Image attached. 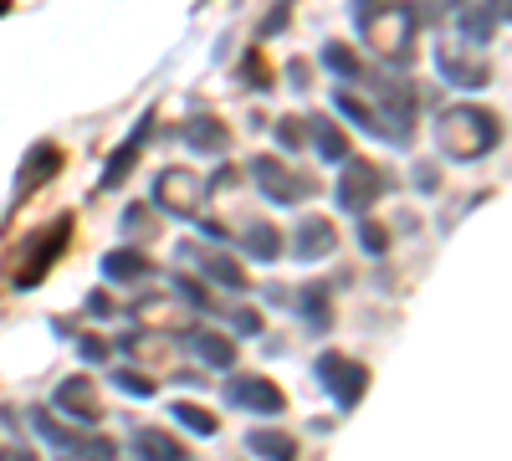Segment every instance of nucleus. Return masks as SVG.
Listing matches in <instances>:
<instances>
[{
    "label": "nucleus",
    "instance_id": "1",
    "mask_svg": "<svg viewBox=\"0 0 512 461\" xmlns=\"http://www.w3.org/2000/svg\"><path fill=\"white\" fill-rule=\"evenodd\" d=\"M354 31L369 41V52L384 62H410L415 57V36H420V11L410 0H349Z\"/></svg>",
    "mask_w": 512,
    "mask_h": 461
},
{
    "label": "nucleus",
    "instance_id": "2",
    "mask_svg": "<svg viewBox=\"0 0 512 461\" xmlns=\"http://www.w3.org/2000/svg\"><path fill=\"white\" fill-rule=\"evenodd\" d=\"M502 144V118L477 103H456L436 118V149L451 164H477Z\"/></svg>",
    "mask_w": 512,
    "mask_h": 461
},
{
    "label": "nucleus",
    "instance_id": "3",
    "mask_svg": "<svg viewBox=\"0 0 512 461\" xmlns=\"http://www.w3.org/2000/svg\"><path fill=\"white\" fill-rule=\"evenodd\" d=\"M67 236H72V216H57V221L41 226V231L26 241V251H21V267H16V282H11V287L31 292V287L47 282V272L62 262V251H67Z\"/></svg>",
    "mask_w": 512,
    "mask_h": 461
},
{
    "label": "nucleus",
    "instance_id": "4",
    "mask_svg": "<svg viewBox=\"0 0 512 461\" xmlns=\"http://www.w3.org/2000/svg\"><path fill=\"white\" fill-rule=\"evenodd\" d=\"M384 190H390V175L379 170L374 159H359V154H349L344 159V175H338V205H344L349 216H369L374 205L384 200Z\"/></svg>",
    "mask_w": 512,
    "mask_h": 461
},
{
    "label": "nucleus",
    "instance_id": "5",
    "mask_svg": "<svg viewBox=\"0 0 512 461\" xmlns=\"http://www.w3.org/2000/svg\"><path fill=\"white\" fill-rule=\"evenodd\" d=\"M313 374H318V385L333 395L338 410H354L364 400V390H369V369L359 359H349V354H333V349L313 359Z\"/></svg>",
    "mask_w": 512,
    "mask_h": 461
},
{
    "label": "nucleus",
    "instance_id": "6",
    "mask_svg": "<svg viewBox=\"0 0 512 461\" xmlns=\"http://www.w3.org/2000/svg\"><path fill=\"white\" fill-rule=\"evenodd\" d=\"M205 195H210V185L195 175V170H185V164H175V170H159L154 175V205L164 216H200V205H205Z\"/></svg>",
    "mask_w": 512,
    "mask_h": 461
},
{
    "label": "nucleus",
    "instance_id": "7",
    "mask_svg": "<svg viewBox=\"0 0 512 461\" xmlns=\"http://www.w3.org/2000/svg\"><path fill=\"white\" fill-rule=\"evenodd\" d=\"M31 426H36L41 441H52L62 456H77V461H113V441H98V436H82V431H72V426H57L47 410H36Z\"/></svg>",
    "mask_w": 512,
    "mask_h": 461
},
{
    "label": "nucleus",
    "instance_id": "8",
    "mask_svg": "<svg viewBox=\"0 0 512 461\" xmlns=\"http://www.w3.org/2000/svg\"><path fill=\"white\" fill-rule=\"evenodd\" d=\"M226 405H236L246 415H282L287 395H282V385L267 380V374H236V380H226Z\"/></svg>",
    "mask_w": 512,
    "mask_h": 461
},
{
    "label": "nucleus",
    "instance_id": "9",
    "mask_svg": "<svg viewBox=\"0 0 512 461\" xmlns=\"http://www.w3.org/2000/svg\"><path fill=\"white\" fill-rule=\"evenodd\" d=\"M251 180L267 190V200H277V205H297V200H313V180H303V175H292L282 159H251Z\"/></svg>",
    "mask_w": 512,
    "mask_h": 461
},
{
    "label": "nucleus",
    "instance_id": "10",
    "mask_svg": "<svg viewBox=\"0 0 512 461\" xmlns=\"http://www.w3.org/2000/svg\"><path fill=\"white\" fill-rule=\"evenodd\" d=\"M52 405L77 426H98L103 421V400H98V385L88 380V374H67V380L57 385V395H52Z\"/></svg>",
    "mask_w": 512,
    "mask_h": 461
},
{
    "label": "nucleus",
    "instance_id": "11",
    "mask_svg": "<svg viewBox=\"0 0 512 461\" xmlns=\"http://www.w3.org/2000/svg\"><path fill=\"white\" fill-rule=\"evenodd\" d=\"M149 134H154V113H144V118L134 123V129H128V139L113 149V159L103 164V190H118L128 175H134V164H139V154H144Z\"/></svg>",
    "mask_w": 512,
    "mask_h": 461
},
{
    "label": "nucleus",
    "instance_id": "12",
    "mask_svg": "<svg viewBox=\"0 0 512 461\" xmlns=\"http://www.w3.org/2000/svg\"><path fill=\"white\" fill-rule=\"evenodd\" d=\"M338 251V226L328 216H303L292 231V257L297 262H323Z\"/></svg>",
    "mask_w": 512,
    "mask_h": 461
},
{
    "label": "nucleus",
    "instance_id": "13",
    "mask_svg": "<svg viewBox=\"0 0 512 461\" xmlns=\"http://www.w3.org/2000/svg\"><path fill=\"white\" fill-rule=\"evenodd\" d=\"M180 262H195L210 282H221L226 292H246V287H251V282H246V272H241V262H231L226 251H210V246L185 241V246H180Z\"/></svg>",
    "mask_w": 512,
    "mask_h": 461
},
{
    "label": "nucleus",
    "instance_id": "14",
    "mask_svg": "<svg viewBox=\"0 0 512 461\" xmlns=\"http://www.w3.org/2000/svg\"><path fill=\"white\" fill-rule=\"evenodd\" d=\"M436 67H441L446 82H456V88H487V82H492V67L482 57H461L451 41H441V47H436Z\"/></svg>",
    "mask_w": 512,
    "mask_h": 461
},
{
    "label": "nucleus",
    "instance_id": "15",
    "mask_svg": "<svg viewBox=\"0 0 512 461\" xmlns=\"http://www.w3.org/2000/svg\"><path fill=\"white\" fill-rule=\"evenodd\" d=\"M62 149L57 144H36L31 154H26V164H21V175H16V195H31V190H41L57 170H62Z\"/></svg>",
    "mask_w": 512,
    "mask_h": 461
},
{
    "label": "nucleus",
    "instance_id": "16",
    "mask_svg": "<svg viewBox=\"0 0 512 461\" xmlns=\"http://www.w3.org/2000/svg\"><path fill=\"white\" fill-rule=\"evenodd\" d=\"M333 108L344 113V118L354 123V129H364V134H374V139H390V123H384V118H379V108H374V103H364L359 93L338 88V93H333Z\"/></svg>",
    "mask_w": 512,
    "mask_h": 461
},
{
    "label": "nucleus",
    "instance_id": "17",
    "mask_svg": "<svg viewBox=\"0 0 512 461\" xmlns=\"http://www.w3.org/2000/svg\"><path fill=\"white\" fill-rule=\"evenodd\" d=\"M134 456L139 461H190V451L169 431H159V426H139L134 431Z\"/></svg>",
    "mask_w": 512,
    "mask_h": 461
},
{
    "label": "nucleus",
    "instance_id": "18",
    "mask_svg": "<svg viewBox=\"0 0 512 461\" xmlns=\"http://www.w3.org/2000/svg\"><path fill=\"white\" fill-rule=\"evenodd\" d=\"M154 272V262L144 257L139 246H113L108 257H103V277L108 282H144Z\"/></svg>",
    "mask_w": 512,
    "mask_h": 461
},
{
    "label": "nucleus",
    "instance_id": "19",
    "mask_svg": "<svg viewBox=\"0 0 512 461\" xmlns=\"http://www.w3.org/2000/svg\"><path fill=\"white\" fill-rule=\"evenodd\" d=\"M185 144L195 154H221L226 149V118H210V113L185 118Z\"/></svg>",
    "mask_w": 512,
    "mask_h": 461
},
{
    "label": "nucleus",
    "instance_id": "20",
    "mask_svg": "<svg viewBox=\"0 0 512 461\" xmlns=\"http://www.w3.org/2000/svg\"><path fill=\"white\" fill-rule=\"evenodd\" d=\"M241 251H246V257H256V262H277L282 257V231L267 226V221H251L241 231Z\"/></svg>",
    "mask_w": 512,
    "mask_h": 461
},
{
    "label": "nucleus",
    "instance_id": "21",
    "mask_svg": "<svg viewBox=\"0 0 512 461\" xmlns=\"http://www.w3.org/2000/svg\"><path fill=\"white\" fill-rule=\"evenodd\" d=\"M190 349H195L205 364H216V369H231V364H236V344L226 339V333H216V328H195V333H190Z\"/></svg>",
    "mask_w": 512,
    "mask_h": 461
},
{
    "label": "nucleus",
    "instance_id": "22",
    "mask_svg": "<svg viewBox=\"0 0 512 461\" xmlns=\"http://www.w3.org/2000/svg\"><path fill=\"white\" fill-rule=\"evenodd\" d=\"M308 134H313L318 159H328V164H344V159H349V139H344V129H338L333 118H313Z\"/></svg>",
    "mask_w": 512,
    "mask_h": 461
},
{
    "label": "nucleus",
    "instance_id": "23",
    "mask_svg": "<svg viewBox=\"0 0 512 461\" xmlns=\"http://www.w3.org/2000/svg\"><path fill=\"white\" fill-rule=\"evenodd\" d=\"M297 308H303L308 328L313 333H328L333 328V298H328V282H308L303 298H297Z\"/></svg>",
    "mask_w": 512,
    "mask_h": 461
},
{
    "label": "nucleus",
    "instance_id": "24",
    "mask_svg": "<svg viewBox=\"0 0 512 461\" xmlns=\"http://www.w3.org/2000/svg\"><path fill=\"white\" fill-rule=\"evenodd\" d=\"M246 446L262 456V461H297V441L292 436H282V431H251L246 436Z\"/></svg>",
    "mask_w": 512,
    "mask_h": 461
},
{
    "label": "nucleus",
    "instance_id": "25",
    "mask_svg": "<svg viewBox=\"0 0 512 461\" xmlns=\"http://www.w3.org/2000/svg\"><path fill=\"white\" fill-rule=\"evenodd\" d=\"M456 26H461V41H466V47H482V41L492 36V26H497V21L487 16V6L477 0V6H461V21H456Z\"/></svg>",
    "mask_w": 512,
    "mask_h": 461
},
{
    "label": "nucleus",
    "instance_id": "26",
    "mask_svg": "<svg viewBox=\"0 0 512 461\" xmlns=\"http://www.w3.org/2000/svg\"><path fill=\"white\" fill-rule=\"evenodd\" d=\"M323 67H333L338 77H349V82H364L369 77L364 62H359V52H349L344 41H328V47H323Z\"/></svg>",
    "mask_w": 512,
    "mask_h": 461
},
{
    "label": "nucleus",
    "instance_id": "27",
    "mask_svg": "<svg viewBox=\"0 0 512 461\" xmlns=\"http://www.w3.org/2000/svg\"><path fill=\"white\" fill-rule=\"evenodd\" d=\"M175 421L185 426V431H195V436H216L221 431V421H216V415H210V410H200V405H175Z\"/></svg>",
    "mask_w": 512,
    "mask_h": 461
},
{
    "label": "nucleus",
    "instance_id": "28",
    "mask_svg": "<svg viewBox=\"0 0 512 461\" xmlns=\"http://www.w3.org/2000/svg\"><path fill=\"white\" fill-rule=\"evenodd\" d=\"M113 385H118L123 395H139V400L154 395V380H149V374H134V369H113Z\"/></svg>",
    "mask_w": 512,
    "mask_h": 461
},
{
    "label": "nucleus",
    "instance_id": "29",
    "mask_svg": "<svg viewBox=\"0 0 512 461\" xmlns=\"http://www.w3.org/2000/svg\"><path fill=\"white\" fill-rule=\"evenodd\" d=\"M175 298H180V303H190V308H200V313H210V292H205L195 277H185V272L175 277Z\"/></svg>",
    "mask_w": 512,
    "mask_h": 461
},
{
    "label": "nucleus",
    "instance_id": "30",
    "mask_svg": "<svg viewBox=\"0 0 512 461\" xmlns=\"http://www.w3.org/2000/svg\"><path fill=\"white\" fill-rule=\"evenodd\" d=\"M241 82H246V88H272V72L262 67V52H246L241 57Z\"/></svg>",
    "mask_w": 512,
    "mask_h": 461
},
{
    "label": "nucleus",
    "instance_id": "31",
    "mask_svg": "<svg viewBox=\"0 0 512 461\" xmlns=\"http://www.w3.org/2000/svg\"><path fill=\"white\" fill-rule=\"evenodd\" d=\"M359 246L369 251V257H384V251H390V231H384L379 221H364L359 226Z\"/></svg>",
    "mask_w": 512,
    "mask_h": 461
},
{
    "label": "nucleus",
    "instance_id": "32",
    "mask_svg": "<svg viewBox=\"0 0 512 461\" xmlns=\"http://www.w3.org/2000/svg\"><path fill=\"white\" fill-rule=\"evenodd\" d=\"M226 323L241 333V339H251V333H262V313H256V308H236Z\"/></svg>",
    "mask_w": 512,
    "mask_h": 461
},
{
    "label": "nucleus",
    "instance_id": "33",
    "mask_svg": "<svg viewBox=\"0 0 512 461\" xmlns=\"http://www.w3.org/2000/svg\"><path fill=\"white\" fill-rule=\"evenodd\" d=\"M277 144H282V149L303 144V118H282V123H277Z\"/></svg>",
    "mask_w": 512,
    "mask_h": 461
},
{
    "label": "nucleus",
    "instance_id": "34",
    "mask_svg": "<svg viewBox=\"0 0 512 461\" xmlns=\"http://www.w3.org/2000/svg\"><path fill=\"white\" fill-rule=\"evenodd\" d=\"M287 77H292V88H308V62L292 57V62H287Z\"/></svg>",
    "mask_w": 512,
    "mask_h": 461
},
{
    "label": "nucleus",
    "instance_id": "35",
    "mask_svg": "<svg viewBox=\"0 0 512 461\" xmlns=\"http://www.w3.org/2000/svg\"><path fill=\"white\" fill-rule=\"evenodd\" d=\"M492 21H512V0H482Z\"/></svg>",
    "mask_w": 512,
    "mask_h": 461
},
{
    "label": "nucleus",
    "instance_id": "36",
    "mask_svg": "<svg viewBox=\"0 0 512 461\" xmlns=\"http://www.w3.org/2000/svg\"><path fill=\"white\" fill-rule=\"evenodd\" d=\"M466 6V0H425V11H431V16H446V11H461Z\"/></svg>",
    "mask_w": 512,
    "mask_h": 461
},
{
    "label": "nucleus",
    "instance_id": "37",
    "mask_svg": "<svg viewBox=\"0 0 512 461\" xmlns=\"http://www.w3.org/2000/svg\"><path fill=\"white\" fill-rule=\"evenodd\" d=\"M82 359H108V344L103 339H82Z\"/></svg>",
    "mask_w": 512,
    "mask_h": 461
},
{
    "label": "nucleus",
    "instance_id": "38",
    "mask_svg": "<svg viewBox=\"0 0 512 461\" xmlns=\"http://www.w3.org/2000/svg\"><path fill=\"white\" fill-rule=\"evenodd\" d=\"M415 185L420 190H436V170H431V164H420V170H415Z\"/></svg>",
    "mask_w": 512,
    "mask_h": 461
},
{
    "label": "nucleus",
    "instance_id": "39",
    "mask_svg": "<svg viewBox=\"0 0 512 461\" xmlns=\"http://www.w3.org/2000/svg\"><path fill=\"white\" fill-rule=\"evenodd\" d=\"M11 461H36V456H31V451H16V456H11Z\"/></svg>",
    "mask_w": 512,
    "mask_h": 461
},
{
    "label": "nucleus",
    "instance_id": "40",
    "mask_svg": "<svg viewBox=\"0 0 512 461\" xmlns=\"http://www.w3.org/2000/svg\"><path fill=\"white\" fill-rule=\"evenodd\" d=\"M0 16H11V0H0Z\"/></svg>",
    "mask_w": 512,
    "mask_h": 461
},
{
    "label": "nucleus",
    "instance_id": "41",
    "mask_svg": "<svg viewBox=\"0 0 512 461\" xmlns=\"http://www.w3.org/2000/svg\"><path fill=\"white\" fill-rule=\"evenodd\" d=\"M62 461H77V456H62Z\"/></svg>",
    "mask_w": 512,
    "mask_h": 461
}]
</instances>
